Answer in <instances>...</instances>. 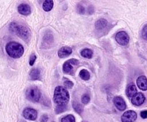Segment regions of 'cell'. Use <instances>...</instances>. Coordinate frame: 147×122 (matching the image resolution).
I'll list each match as a JSON object with an SVG mask.
<instances>
[{"label": "cell", "instance_id": "6da1fadb", "mask_svg": "<svg viewBox=\"0 0 147 122\" xmlns=\"http://www.w3.org/2000/svg\"><path fill=\"white\" fill-rule=\"evenodd\" d=\"M53 100L57 105H66L70 100V95L66 88L63 86H57L54 91Z\"/></svg>", "mask_w": 147, "mask_h": 122}, {"label": "cell", "instance_id": "7a4b0ae2", "mask_svg": "<svg viewBox=\"0 0 147 122\" xmlns=\"http://www.w3.org/2000/svg\"><path fill=\"white\" fill-rule=\"evenodd\" d=\"M5 50L9 56L14 59L20 58L24 54V47L16 42H9L7 44Z\"/></svg>", "mask_w": 147, "mask_h": 122}, {"label": "cell", "instance_id": "3957f363", "mask_svg": "<svg viewBox=\"0 0 147 122\" xmlns=\"http://www.w3.org/2000/svg\"><path fill=\"white\" fill-rule=\"evenodd\" d=\"M9 30L25 41L30 37V30L22 24H20L17 22H11L9 25Z\"/></svg>", "mask_w": 147, "mask_h": 122}, {"label": "cell", "instance_id": "277c9868", "mask_svg": "<svg viewBox=\"0 0 147 122\" xmlns=\"http://www.w3.org/2000/svg\"><path fill=\"white\" fill-rule=\"evenodd\" d=\"M27 98L30 100L34 102H38L41 97V92L37 87H30L29 88L26 92Z\"/></svg>", "mask_w": 147, "mask_h": 122}, {"label": "cell", "instance_id": "5b68a950", "mask_svg": "<svg viewBox=\"0 0 147 122\" xmlns=\"http://www.w3.org/2000/svg\"><path fill=\"white\" fill-rule=\"evenodd\" d=\"M79 65V61L77 59H70L66 61L63 64V70L65 73H68L70 74V73H73L74 67H76Z\"/></svg>", "mask_w": 147, "mask_h": 122}, {"label": "cell", "instance_id": "8992f818", "mask_svg": "<svg viewBox=\"0 0 147 122\" xmlns=\"http://www.w3.org/2000/svg\"><path fill=\"white\" fill-rule=\"evenodd\" d=\"M129 35L125 31H121L116 35V40L120 45H127L129 42Z\"/></svg>", "mask_w": 147, "mask_h": 122}, {"label": "cell", "instance_id": "52a82bcc", "mask_svg": "<svg viewBox=\"0 0 147 122\" xmlns=\"http://www.w3.org/2000/svg\"><path fill=\"white\" fill-rule=\"evenodd\" d=\"M137 119V114L134 111H127L121 116L122 122H134Z\"/></svg>", "mask_w": 147, "mask_h": 122}, {"label": "cell", "instance_id": "ba28073f", "mask_svg": "<svg viewBox=\"0 0 147 122\" xmlns=\"http://www.w3.org/2000/svg\"><path fill=\"white\" fill-rule=\"evenodd\" d=\"M23 116H24L26 119L34 121L37 119V111L34 109H32V108H26V109L23 111Z\"/></svg>", "mask_w": 147, "mask_h": 122}, {"label": "cell", "instance_id": "9c48e42d", "mask_svg": "<svg viewBox=\"0 0 147 122\" xmlns=\"http://www.w3.org/2000/svg\"><path fill=\"white\" fill-rule=\"evenodd\" d=\"M145 98L144 95L142 93H137L134 96L132 97L131 99V102L135 106H141V105L143 104L145 101Z\"/></svg>", "mask_w": 147, "mask_h": 122}, {"label": "cell", "instance_id": "30bf717a", "mask_svg": "<svg viewBox=\"0 0 147 122\" xmlns=\"http://www.w3.org/2000/svg\"><path fill=\"white\" fill-rule=\"evenodd\" d=\"M113 103L119 111H124L126 109V102L121 96H116L113 98Z\"/></svg>", "mask_w": 147, "mask_h": 122}, {"label": "cell", "instance_id": "8fae6325", "mask_svg": "<svg viewBox=\"0 0 147 122\" xmlns=\"http://www.w3.org/2000/svg\"><path fill=\"white\" fill-rule=\"evenodd\" d=\"M19 13L22 15H30L31 14V7L27 4H21L17 7Z\"/></svg>", "mask_w": 147, "mask_h": 122}, {"label": "cell", "instance_id": "7c38bea8", "mask_svg": "<svg viewBox=\"0 0 147 122\" xmlns=\"http://www.w3.org/2000/svg\"><path fill=\"white\" fill-rule=\"evenodd\" d=\"M126 96L129 98H132L133 96H134L137 93V88H136V85L133 83H129L126 87Z\"/></svg>", "mask_w": 147, "mask_h": 122}, {"label": "cell", "instance_id": "4fadbf2b", "mask_svg": "<svg viewBox=\"0 0 147 122\" xmlns=\"http://www.w3.org/2000/svg\"><path fill=\"white\" fill-rule=\"evenodd\" d=\"M136 84L138 87L142 90H147V78L146 76L141 75L136 80Z\"/></svg>", "mask_w": 147, "mask_h": 122}, {"label": "cell", "instance_id": "5bb4252c", "mask_svg": "<svg viewBox=\"0 0 147 122\" xmlns=\"http://www.w3.org/2000/svg\"><path fill=\"white\" fill-rule=\"evenodd\" d=\"M72 53H73V50L70 47L64 46V47H61L58 50V53L57 54H58L59 57H60V58H64V57H66L70 55Z\"/></svg>", "mask_w": 147, "mask_h": 122}, {"label": "cell", "instance_id": "9a60e30c", "mask_svg": "<svg viewBox=\"0 0 147 122\" xmlns=\"http://www.w3.org/2000/svg\"><path fill=\"white\" fill-rule=\"evenodd\" d=\"M30 77L32 80H39L41 77V73L38 68H32L30 72Z\"/></svg>", "mask_w": 147, "mask_h": 122}, {"label": "cell", "instance_id": "2e32d148", "mask_svg": "<svg viewBox=\"0 0 147 122\" xmlns=\"http://www.w3.org/2000/svg\"><path fill=\"white\" fill-rule=\"evenodd\" d=\"M108 22L107 20H105V19H99V20L96 22V28L98 30H103V29L106 28Z\"/></svg>", "mask_w": 147, "mask_h": 122}, {"label": "cell", "instance_id": "e0dca14e", "mask_svg": "<svg viewBox=\"0 0 147 122\" xmlns=\"http://www.w3.org/2000/svg\"><path fill=\"white\" fill-rule=\"evenodd\" d=\"M54 5V1L53 0H46L43 2L42 8L45 11H50L53 9Z\"/></svg>", "mask_w": 147, "mask_h": 122}, {"label": "cell", "instance_id": "ac0fdd59", "mask_svg": "<svg viewBox=\"0 0 147 122\" xmlns=\"http://www.w3.org/2000/svg\"><path fill=\"white\" fill-rule=\"evenodd\" d=\"M80 55H81L83 57H85V58L90 59L92 57H93V50H90V49L85 48L81 50V52H80Z\"/></svg>", "mask_w": 147, "mask_h": 122}, {"label": "cell", "instance_id": "d6986e66", "mask_svg": "<svg viewBox=\"0 0 147 122\" xmlns=\"http://www.w3.org/2000/svg\"><path fill=\"white\" fill-rule=\"evenodd\" d=\"M79 75H80V78H82L83 80H89V78H90V73H89L87 70H86V69H83V70H80V73H79Z\"/></svg>", "mask_w": 147, "mask_h": 122}, {"label": "cell", "instance_id": "ffe728a7", "mask_svg": "<svg viewBox=\"0 0 147 122\" xmlns=\"http://www.w3.org/2000/svg\"><path fill=\"white\" fill-rule=\"evenodd\" d=\"M73 108H74L75 111H76L77 113H81L82 112H83V107L80 104V103H78V102L73 101Z\"/></svg>", "mask_w": 147, "mask_h": 122}, {"label": "cell", "instance_id": "44dd1931", "mask_svg": "<svg viewBox=\"0 0 147 122\" xmlns=\"http://www.w3.org/2000/svg\"><path fill=\"white\" fill-rule=\"evenodd\" d=\"M61 122H76V119L73 115L70 114L63 117L62 119Z\"/></svg>", "mask_w": 147, "mask_h": 122}, {"label": "cell", "instance_id": "7402d4cb", "mask_svg": "<svg viewBox=\"0 0 147 122\" xmlns=\"http://www.w3.org/2000/svg\"><path fill=\"white\" fill-rule=\"evenodd\" d=\"M67 109L66 105H57V107L55 109V113H60L64 112Z\"/></svg>", "mask_w": 147, "mask_h": 122}, {"label": "cell", "instance_id": "603a6c76", "mask_svg": "<svg viewBox=\"0 0 147 122\" xmlns=\"http://www.w3.org/2000/svg\"><path fill=\"white\" fill-rule=\"evenodd\" d=\"M90 96H89V95L87 94V93H85V94H83V96H82L81 101L83 104H88V103H89V101H90Z\"/></svg>", "mask_w": 147, "mask_h": 122}, {"label": "cell", "instance_id": "cb8c5ba5", "mask_svg": "<svg viewBox=\"0 0 147 122\" xmlns=\"http://www.w3.org/2000/svg\"><path fill=\"white\" fill-rule=\"evenodd\" d=\"M63 84H64L65 87L67 89L72 88L73 86V85H74L73 84V82L70 81V80H67V79H65V80H64V83H63Z\"/></svg>", "mask_w": 147, "mask_h": 122}, {"label": "cell", "instance_id": "d4e9b609", "mask_svg": "<svg viewBox=\"0 0 147 122\" xmlns=\"http://www.w3.org/2000/svg\"><path fill=\"white\" fill-rule=\"evenodd\" d=\"M77 11L78 13H79V14H83L85 13V11H86V9H85V7H83V5H81V4H78L77 5Z\"/></svg>", "mask_w": 147, "mask_h": 122}, {"label": "cell", "instance_id": "484cf974", "mask_svg": "<svg viewBox=\"0 0 147 122\" xmlns=\"http://www.w3.org/2000/svg\"><path fill=\"white\" fill-rule=\"evenodd\" d=\"M142 37H143L144 40H147V24H145V25L144 26L143 29H142Z\"/></svg>", "mask_w": 147, "mask_h": 122}, {"label": "cell", "instance_id": "4316f807", "mask_svg": "<svg viewBox=\"0 0 147 122\" xmlns=\"http://www.w3.org/2000/svg\"><path fill=\"white\" fill-rule=\"evenodd\" d=\"M36 59H37V56H36L34 54L31 55V56H30V65L32 66L33 65H34Z\"/></svg>", "mask_w": 147, "mask_h": 122}, {"label": "cell", "instance_id": "83f0119b", "mask_svg": "<svg viewBox=\"0 0 147 122\" xmlns=\"http://www.w3.org/2000/svg\"><path fill=\"white\" fill-rule=\"evenodd\" d=\"M48 120V116L47 114H43L40 118V122H47Z\"/></svg>", "mask_w": 147, "mask_h": 122}, {"label": "cell", "instance_id": "f1b7e54d", "mask_svg": "<svg viewBox=\"0 0 147 122\" xmlns=\"http://www.w3.org/2000/svg\"><path fill=\"white\" fill-rule=\"evenodd\" d=\"M141 117L142 119H147V110L143 111L141 112Z\"/></svg>", "mask_w": 147, "mask_h": 122}, {"label": "cell", "instance_id": "f546056e", "mask_svg": "<svg viewBox=\"0 0 147 122\" xmlns=\"http://www.w3.org/2000/svg\"><path fill=\"white\" fill-rule=\"evenodd\" d=\"M52 122H55V121H52Z\"/></svg>", "mask_w": 147, "mask_h": 122}, {"label": "cell", "instance_id": "4dcf8cb0", "mask_svg": "<svg viewBox=\"0 0 147 122\" xmlns=\"http://www.w3.org/2000/svg\"><path fill=\"white\" fill-rule=\"evenodd\" d=\"M83 122H84V121H83Z\"/></svg>", "mask_w": 147, "mask_h": 122}]
</instances>
